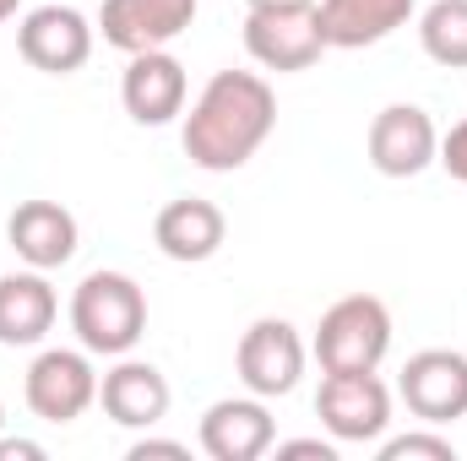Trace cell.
Masks as SVG:
<instances>
[{
	"label": "cell",
	"instance_id": "7402d4cb",
	"mask_svg": "<svg viewBox=\"0 0 467 461\" xmlns=\"http://www.w3.org/2000/svg\"><path fill=\"white\" fill-rule=\"evenodd\" d=\"M277 456H316V461H337V446L332 440H283V446H272Z\"/></svg>",
	"mask_w": 467,
	"mask_h": 461
},
{
	"label": "cell",
	"instance_id": "5bb4252c",
	"mask_svg": "<svg viewBox=\"0 0 467 461\" xmlns=\"http://www.w3.org/2000/svg\"><path fill=\"white\" fill-rule=\"evenodd\" d=\"M99 402H104V413L115 418L119 429H152V424L169 418L174 391H169V380H163L158 364L119 358L109 374H99Z\"/></svg>",
	"mask_w": 467,
	"mask_h": 461
},
{
	"label": "cell",
	"instance_id": "9a60e30c",
	"mask_svg": "<svg viewBox=\"0 0 467 461\" xmlns=\"http://www.w3.org/2000/svg\"><path fill=\"white\" fill-rule=\"evenodd\" d=\"M5 239L33 271H55L77 255V218L60 201H16V212L5 218Z\"/></svg>",
	"mask_w": 467,
	"mask_h": 461
},
{
	"label": "cell",
	"instance_id": "8fae6325",
	"mask_svg": "<svg viewBox=\"0 0 467 461\" xmlns=\"http://www.w3.org/2000/svg\"><path fill=\"white\" fill-rule=\"evenodd\" d=\"M244 49L261 71H310L327 55L316 5H305V11H250L244 16Z\"/></svg>",
	"mask_w": 467,
	"mask_h": 461
},
{
	"label": "cell",
	"instance_id": "603a6c76",
	"mask_svg": "<svg viewBox=\"0 0 467 461\" xmlns=\"http://www.w3.org/2000/svg\"><path fill=\"white\" fill-rule=\"evenodd\" d=\"M147 456H191V451H185V446H180V440H136V446H130V461H147Z\"/></svg>",
	"mask_w": 467,
	"mask_h": 461
},
{
	"label": "cell",
	"instance_id": "5b68a950",
	"mask_svg": "<svg viewBox=\"0 0 467 461\" xmlns=\"http://www.w3.org/2000/svg\"><path fill=\"white\" fill-rule=\"evenodd\" d=\"M305 358H310V347H305V337L283 315H261V321L244 326L239 353H234V369H239V380H244L250 396L272 402V396H288L299 385Z\"/></svg>",
	"mask_w": 467,
	"mask_h": 461
},
{
	"label": "cell",
	"instance_id": "484cf974",
	"mask_svg": "<svg viewBox=\"0 0 467 461\" xmlns=\"http://www.w3.org/2000/svg\"><path fill=\"white\" fill-rule=\"evenodd\" d=\"M16 5H22V0H0V22H11V16H16Z\"/></svg>",
	"mask_w": 467,
	"mask_h": 461
},
{
	"label": "cell",
	"instance_id": "d6986e66",
	"mask_svg": "<svg viewBox=\"0 0 467 461\" xmlns=\"http://www.w3.org/2000/svg\"><path fill=\"white\" fill-rule=\"evenodd\" d=\"M419 44L435 66L467 71V0H430L419 16Z\"/></svg>",
	"mask_w": 467,
	"mask_h": 461
},
{
	"label": "cell",
	"instance_id": "d4e9b609",
	"mask_svg": "<svg viewBox=\"0 0 467 461\" xmlns=\"http://www.w3.org/2000/svg\"><path fill=\"white\" fill-rule=\"evenodd\" d=\"M250 11H305V5H316V0H244Z\"/></svg>",
	"mask_w": 467,
	"mask_h": 461
},
{
	"label": "cell",
	"instance_id": "4fadbf2b",
	"mask_svg": "<svg viewBox=\"0 0 467 461\" xmlns=\"http://www.w3.org/2000/svg\"><path fill=\"white\" fill-rule=\"evenodd\" d=\"M185 66L169 49H141L119 77V104L136 125H169L174 115H185Z\"/></svg>",
	"mask_w": 467,
	"mask_h": 461
},
{
	"label": "cell",
	"instance_id": "44dd1931",
	"mask_svg": "<svg viewBox=\"0 0 467 461\" xmlns=\"http://www.w3.org/2000/svg\"><path fill=\"white\" fill-rule=\"evenodd\" d=\"M435 163L457 179V185H467V119H457L446 136H441V152H435Z\"/></svg>",
	"mask_w": 467,
	"mask_h": 461
},
{
	"label": "cell",
	"instance_id": "52a82bcc",
	"mask_svg": "<svg viewBox=\"0 0 467 461\" xmlns=\"http://www.w3.org/2000/svg\"><path fill=\"white\" fill-rule=\"evenodd\" d=\"M93 38L99 27L77 11V5H38L16 22V49L33 71L44 77H71L93 60Z\"/></svg>",
	"mask_w": 467,
	"mask_h": 461
},
{
	"label": "cell",
	"instance_id": "8992f818",
	"mask_svg": "<svg viewBox=\"0 0 467 461\" xmlns=\"http://www.w3.org/2000/svg\"><path fill=\"white\" fill-rule=\"evenodd\" d=\"M316 413L337 446H375L391 424V391L375 369L369 374H327L316 391Z\"/></svg>",
	"mask_w": 467,
	"mask_h": 461
},
{
	"label": "cell",
	"instance_id": "3957f363",
	"mask_svg": "<svg viewBox=\"0 0 467 461\" xmlns=\"http://www.w3.org/2000/svg\"><path fill=\"white\" fill-rule=\"evenodd\" d=\"M310 353H316L321 374H369V369H380V358L391 353V310L375 293L337 299L321 315Z\"/></svg>",
	"mask_w": 467,
	"mask_h": 461
},
{
	"label": "cell",
	"instance_id": "ba28073f",
	"mask_svg": "<svg viewBox=\"0 0 467 461\" xmlns=\"http://www.w3.org/2000/svg\"><path fill=\"white\" fill-rule=\"evenodd\" d=\"M397 391H402L408 413L424 418L430 429L451 424V418H467V353H457V347L413 353L402 364V374H397Z\"/></svg>",
	"mask_w": 467,
	"mask_h": 461
},
{
	"label": "cell",
	"instance_id": "4316f807",
	"mask_svg": "<svg viewBox=\"0 0 467 461\" xmlns=\"http://www.w3.org/2000/svg\"><path fill=\"white\" fill-rule=\"evenodd\" d=\"M0 424H5V413H0Z\"/></svg>",
	"mask_w": 467,
	"mask_h": 461
},
{
	"label": "cell",
	"instance_id": "2e32d148",
	"mask_svg": "<svg viewBox=\"0 0 467 461\" xmlns=\"http://www.w3.org/2000/svg\"><path fill=\"white\" fill-rule=\"evenodd\" d=\"M419 0H316V22L327 49H369L408 27Z\"/></svg>",
	"mask_w": 467,
	"mask_h": 461
},
{
	"label": "cell",
	"instance_id": "30bf717a",
	"mask_svg": "<svg viewBox=\"0 0 467 461\" xmlns=\"http://www.w3.org/2000/svg\"><path fill=\"white\" fill-rule=\"evenodd\" d=\"M441 152V130L419 104H386L369 119V163L386 179H413L435 163Z\"/></svg>",
	"mask_w": 467,
	"mask_h": 461
},
{
	"label": "cell",
	"instance_id": "e0dca14e",
	"mask_svg": "<svg viewBox=\"0 0 467 461\" xmlns=\"http://www.w3.org/2000/svg\"><path fill=\"white\" fill-rule=\"evenodd\" d=\"M152 239H158V250H163L169 261L196 266V261H213V255L223 250L229 218H223L213 201H202V196H180V201H169V207L158 212Z\"/></svg>",
	"mask_w": 467,
	"mask_h": 461
},
{
	"label": "cell",
	"instance_id": "7a4b0ae2",
	"mask_svg": "<svg viewBox=\"0 0 467 461\" xmlns=\"http://www.w3.org/2000/svg\"><path fill=\"white\" fill-rule=\"evenodd\" d=\"M71 332L99 358H125L147 332V293L125 271H88L71 293Z\"/></svg>",
	"mask_w": 467,
	"mask_h": 461
},
{
	"label": "cell",
	"instance_id": "ac0fdd59",
	"mask_svg": "<svg viewBox=\"0 0 467 461\" xmlns=\"http://www.w3.org/2000/svg\"><path fill=\"white\" fill-rule=\"evenodd\" d=\"M60 299L44 271H11L0 277V347H38L55 332Z\"/></svg>",
	"mask_w": 467,
	"mask_h": 461
},
{
	"label": "cell",
	"instance_id": "cb8c5ba5",
	"mask_svg": "<svg viewBox=\"0 0 467 461\" xmlns=\"http://www.w3.org/2000/svg\"><path fill=\"white\" fill-rule=\"evenodd\" d=\"M0 461H44V446H33V440H0Z\"/></svg>",
	"mask_w": 467,
	"mask_h": 461
},
{
	"label": "cell",
	"instance_id": "9c48e42d",
	"mask_svg": "<svg viewBox=\"0 0 467 461\" xmlns=\"http://www.w3.org/2000/svg\"><path fill=\"white\" fill-rule=\"evenodd\" d=\"M202 0H104L99 11V33L119 55H141V49H169L180 33H191Z\"/></svg>",
	"mask_w": 467,
	"mask_h": 461
},
{
	"label": "cell",
	"instance_id": "6da1fadb",
	"mask_svg": "<svg viewBox=\"0 0 467 461\" xmlns=\"http://www.w3.org/2000/svg\"><path fill=\"white\" fill-rule=\"evenodd\" d=\"M277 125V93L255 71H218L185 115V158L207 174L244 169Z\"/></svg>",
	"mask_w": 467,
	"mask_h": 461
},
{
	"label": "cell",
	"instance_id": "7c38bea8",
	"mask_svg": "<svg viewBox=\"0 0 467 461\" xmlns=\"http://www.w3.org/2000/svg\"><path fill=\"white\" fill-rule=\"evenodd\" d=\"M277 446L266 396H223L202 413V451L213 461H261Z\"/></svg>",
	"mask_w": 467,
	"mask_h": 461
},
{
	"label": "cell",
	"instance_id": "ffe728a7",
	"mask_svg": "<svg viewBox=\"0 0 467 461\" xmlns=\"http://www.w3.org/2000/svg\"><path fill=\"white\" fill-rule=\"evenodd\" d=\"M380 461H457V446L441 435H397L380 440Z\"/></svg>",
	"mask_w": 467,
	"mask_h": 461
},
{
	"label": "cell",
	"instance_id": "277c9868",
	"mask_svg": "<svg viewBox=\"0 0 467 461\" xmlns=\"http://www.w3.org/2000/svg\"><path fill=\"white\" fill-rule=\"evenodd\" d=\"M22 396H27L33 418H44V424H77L99 402V369H93L88 347H44L27 364Z\"/></svg>",
	"mask_w": 467,
	"mask_h": 461
}]
</instances>
